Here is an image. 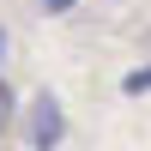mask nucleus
Masks as SVG:
<instances>
[{
    "mask_svg": "<svg viewBox=\"0 0 151 151\" xmlns=\"http://www.w3.org/2000/svg\"><path fill=\"white\" fill-rule=\"evenodd\" d=\"M24 133H30V151H55L60 139H67V115H60V103H55L48 91L30 103V121H24Z\"/></svg>",
    "mask_w": 151,
    "mask_h": 151,
    "instance_id": "1",
    "label": "nucleus"
},
{
    "mask_svg": "<svg viewBox=\"0 0 151 151\" xmlns=\"http://www.w3.org/2000/svg\"><path fill=\"white\" fill-rule=\"evenodd\" d=\"M121 91H127V97H145V91H151V67H139V73H127V79H121Z\"/></svg>",
    "mask_w": 151,
    "mask_h": 151,
    "instance_id": "2",
    "label": "nucleus"
},
{
    "mask_svg": "<svg viewBox=\"0 0 151 151\" xmlns=\"http://www.w3.org/2000/svg\"><path fill=\"white\" fill-rule=\"evenodd\" d=\"M12 121V97H6V85H0V127Z\"/></svg>",
    "mask_w": 151,
    "mask_h": 151,
    "instance_id": "3",
    "label": "nucleus"
},
{
    "mask_svg": "<svg viewBox=\"0 0 151 151\" xmlns=\"http://www.w3.org/2000/svg\"><path fill=\"white\" fill-rule=\"evenodd\" d=\"M42 6H48V12H73V0H42Z\"/></svg>",
    "mask_w": 151,
    "mask_h": 151,
    "instance_id": "4",
    "label": "nucleus"
},
{
    "mask_svg": "<svg viewBox=\"0 0 151 151\" xmlns=\"http://www.w3.org/2000/svg\"><path fill=\"white\" fill-rule=\"evenodd\" d=\"M0 48H6V36H0Z\"/></svg>",
    "mask_w": 151,
    "mask_h": 151,
    "instance_id": "5",
    "label": "nucleus"
}]
</instances>
